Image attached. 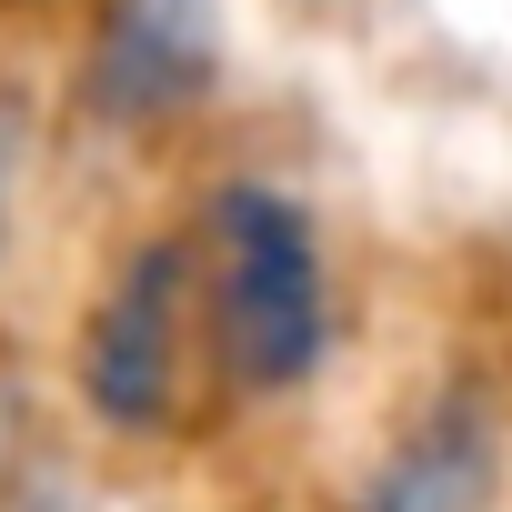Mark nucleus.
<instances>
[{"label":"nucleus","instance_id":"nucleus-1","mask_svg":"<svg viewBox=\"0 0 512 512\" xmlns=\"http://www.w3.org/2000/svg\"><path fill=\"white\" fill-rule=\"evenodd\" d=\"M191 282H201V352L231 392H302L332 362V262L322 231L272 181H221L191 231Z\"/></svg>","mask_w":512,"mask_h":512},{"label":"nucleus","instance_id":"nucleus-2","mask_svg":"<svg viewBox=\"0 0 512 512\" xmlns=\"http://www.w3.org/2000/svg\"><path fill=\"white\" fill-rule=\"evenodd\" d=\"M191 342H201V282H191V241H141L111 272V292L81 322V402L101 432H171L181 392H191Z\"/></svg>","mask_w":512,"mask_h":512},{"label":"nucleus","instance_id":"nucleus-3","mask_svg":"<svg viewBox=\"0 0 512 512\" xmlns=\"http://www.w3.org/2000/svg\"><path fill=\"white\" fill-rule=\"evenodd\" d=\"M221 81V0H101L91 21V111L111 131L171 121Z\"/></svg>","mask_w":512,"mask_h":512},{"label":"nucleus","instance_id":"nucleus-4","mask_svg":"<svg viewBox=\"0 0 512 512\" xmlns=\"http://www.w3.org/2000/svg\"><path fill=\"white\" fill-rule=\"evenodd\" d=\"M492 472H502V442H492V412L472 392H442L402 452L382 462V482L352 502V512H482L492 502Z\"/></svg>","mask_w":512,"mask_h":512},{"label":"nucleus","instance_id":"nucleus-5","mask_svg":"<svg viewBox=\"0 0 512 512\" xmlns=\"http://www.w3.org/2000/svg\"><path fill=\"white\" fill-rule=\"evenodd\" d=\"M21 161H31V121L21 101H0V241H11V211H21Z\"/></svg>","mask_w":512,"mask_h":512},{"label":"nucleus","instance_id":"nucleus-6","mask_svg":"<svg viewBox=\"0 0 512 512\" xmlns=\"http://www.w3.org/2000/svg\"><path fill=\"white\" fill-rule=\"evenodd\" d=\"M21 512H121V502H111V492H91V482H41Z\"/></svg>","mask_w":512,"mask_h":512},{"label":"nucleus","instance_id":"nucleus-7","mask_svg":"<svg viewBox=\"0 0 512 512\" xmlns=\"http://www.w3.org/2000/svg\"><path fill=\"white\" fill-rule=\"evenodd\" d=\"M11 442H21V422H11V392H0V512H11Z\"/></svg>","mask_w":512,"mask_h":512}]
</instances>
